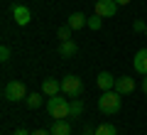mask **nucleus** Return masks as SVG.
<instances>
[{"instance_id":"nucleus-19","label":"nucleus","mask_w":147,"mask_h":135,"mask_svg":"<svg viewBox=\"0 0 147 135\" xmlns=\"http://www.w3.org/2000/svg\"><path fill=\"white\" fill-rule=\"evenodd\" d=\"M7 59H10V47H7V44H3V47H0V62L5 64Z\"/></svg>"},{"instance_id":"nucleus-7","label":"nucleus","mask_w":147,"mask_h":135,"mask_svg":"<svg viewBox=\"0 0 147 135\" xmlns=\"http://www.w3.org/2000/svg\"><path fill=\"white\" fill-rule=\"evenodd\" d=\"M115 91L120 96L132 94V91H135V79H132V76H118L115 79Z\"/></svg>"},{"instance_id":"nucleus-9","label":"nucleus","mask_w":147,"mask_h":135,"mask_svg":"<svg viewBox=\"0 0 147 135\" xmlns=\"http://www.w3.org/2000/svg\"><path fill=\"white\" fill-rule=\"evenodd\" d=\"M132 66L140 76H147V49H140V52L132 57Z\"/></svg>"},{"instance_id":"nucleus-15","label":"nucleus","mask_w":147,"mask_h":135,"mask_svg":"<svg viewBox=\"0 0 147 135\" xmlns=\"http://www.w3.org/2000/svg\"><path fill=\"white\" fill-rule=\"evenodd\" d=\"M44 101V94H27V106H30L32 111H37L39 106H42Z\"/></svg>"},{"instance_id":"nucleus-13","label":"nucleus","mask_w":147,"mask_h":135,"mask_svg":"<svg viewBox=\"0 0 147 135\" xmlns=\"http://www.w3.org/2000/svg\"><path fill=\"white\" fill-rule=\"evenodd\" d=\"M71 30H81V27H86L88 25V17L84 15V12H71L69 15V22H66Z\"/></svg>"},{"instance_id":"nucleus-5","label":"nucleus","mask_w":147,"mask_h":135,"mask_svg":"<svg viewBox=\"0 0 147 135\" xmlns=\"http://www.w3.org/2000/svg\"><path fill=\"white\" fill-rule=\"evenodd\" d=\"M118 3L115 0H96V15H100V17H113L118 12Z\"/></svg>"},{"instance_id":"nucleus-1","label":"nucleus","mask_w":147,"mask_h":135,"mask_svg":"<svg viewBox=\"0 0 147 135\" xmlns=\"http://www.w3.org/2000/svg\"><path fill=\"white\" fill-rule=\"evenodd\" d=\"M47 111L54 120H61V118H71V101L69 96H52L47 98Z\"/></svg>"},{"instance_id":"nucleus-24","label":"nucleus","mask_w":147,"mask_h":135,"mask_svg":"<svg viewBox=\"0 0 147 135\" xmlns=\"http://www.w3.org/2000/svg\"><path fill=\"white\" fill-rule=\"evenodd\" d=\"M142 91H145V94H147V79H145V81H142Z\"/></svg>"},{"instance_id":"nucleus-23","label":"nucleus","mask_w":147,"mask_h":135,"mask_svg":"<svg viewBox=\"0 0 147 135\" xmlns=\"http://www.w3.org/2000/svg\"><path fill=\"white\" fill-rule=\"evenodd\" d=\"M118 5H127V3H130V0H115Z\"/></svg>"},{"instance_id":"nucleus-3","label":"nucleus","mask_w":147,"mask_h":135,"mask_svg":"<svg viewBox=\"0 0 147 135\" xmlns=\"http://www.w3.org/2000/svg\"><path fill=\"white\" fill-rule=\"evenodd\" d=\"M3 98L12 101V103H20V101H27V88L22 81H7L5 88H3Z\"/></svg>"},{"instance_id":"nucleus-18","label":"nucleus","mask_w":147,"mask_h":135,"mask_svg":"<svg viewBox=\"0 0 147 135\" xmlns=\"http://www.w3.org/2000/svg\"><path fill=\"white\" fill-rule=\"evenodd\" d=\"M86 27H91V30H100V27H103V17H100V15L88 17V25H86Z\"/></svg>"},{"instance_id":"nucleus-2","label":"nucleus","mask_w":147,"mask_h":135,"mask_svg":"<svg viewBox=\"0 0 147 135\" xmlns=\"http://www.w3.org/2000/svg\"><path fill=\"white\" fill-rule=\"evenodd\" d=\"M120 106H123V98H120V94H118L115 88L113 91H103L100 98H98V111L103 115H115L120 111Z\"/></svg>"},{"instance_id":"nucleus-8","label":"nucleus","mask_w":147,"mask_h":135,"mask_svg":"<svg viewBox=\"0 0 147 135\" xmlns=\"http://www.w3.org/2000/svg\"><path fill=\"white\" fill-rule=\"evenodd\" d=\"M42 94L47 96V98L59 96V94H61V81H57V79H44V81H42Z\"/></svg>"},{"instance_id":"nucleus-6","label":"nucleus","mask_w":147,"mask_h":135,"mask_svg":"<svg viewBox=\"0 0 147 135\" xmlns=\"http://www.w3.org/2000/svg\"><path fill=\"white\" fill-rule=\"evenodd\" d=\"M12 17H15V22L20 27H25V25H30V20H32V10L27 5H12Z\"/></svg>"},{"instance_id":"nucleus-20","label":"nucleus","mask_w":147,"mask_h":135,"mask_svg":"<svg viewBox=\"0 0 147 135\" xmlns=\"http://www.w3.org/2000/svg\"><path fill=\"white\" fill-rule=\"evenodd\" d=\"M132 30H135V32H145V30H147L145 20H135V22H132Z\"/></svg>"},{"instance_id":"nucleus-21","label":"nucleus","mask_w":147,"mask_h":135,"mask_svg":"<svg viewBox=\"0 0 147 135\" xmlns=\"http://www.w3.org/2000/svg\"><path fill=\"white\" fill-rule=\"evenodd\" d=\"M32 135H52V130H44V128H39V130H34Z\"/></svg>"},{"instance_id":"nucleus-12","label":"nucleus","mask_w":147,"mask_h":135,"mask_svg":"<svg viewBox=\"0 0 147 135\" xmlns=\"http://www.w3.org/2000/svg\"><path fill=\"white\" fill-rule=\"evenodd\" d=\"M49 130H52V135H71V123H69V118L54 120V125Z\"/></svg>"},{"instance_id":"nucleus-25","label":"nucleus","mask_w":147,"mask_h":135,"mask_svg":"<svg viewBox=\"0 0 147 135\" xmlns=\"http://www.w3.org/2000/svg\"><path fill=\"white\" fill-rule=\"evenodd\" d=\"M145 35H147V30H145Z\"/></svg>"},{"instance_id":"nucleus-22","label":"nucleus","mask_w":147,"mask_h":135,"mask_svg":"<svg viewBox=\"0 0 147 135\" xmlns=\"http://www.w3.org/2000/svg\"><path fill=\"white\" fill-rule=\"evenodd\" d=\"M15 135H32V133H27L25 128H17V130H15Z\"/></svg>"},{"instance_id":"nucleus-11","label":"nucleus","mask_w":147,"mask_h":135,"mask_svg":"<svg viewBox=\"0 0 147 135\" xmlns=\"http://www.w3.org/2000/svg\"><path fill=\"white\" fill-rule=\"evenodd\" d=\"M76 52H79V44H76L74 39H66V42H61V44H59V57H64V59L74 57Z\"/></svg>"},{"instance_id":"nucleus-17","label":"nucleus","mask_w":147,"mask_h":135,"mask_svg":"<svg viewBox=\"0 0 147 135\" xmlns=\"http://www.w3.org/2000/svg\"><path fill=\"white\" fill-rule=\"evenodd\" d=\"M57 37H59V39H61V42H66V39H71V27H69V25H64V27H59V30H57Z\"/></svg>"},{"instance_id":"nucleus-16","label":"nucleus","mask_w":147,"mask_h":135,"mask_svg":"<svg viewBox=\"0 0 147 135\" xmlns=\"http://www.w3.org/2000/svg\"><path fill=\"white\" fill-rule=\"evenodd\" d=\"M81 113H84V103H81L79 98H74L71 101V118H79Z\"/></svg>"},{"instance_id":"nucleus-4","label":"nucleus","mask_w":147,"mask_h":135,"mask_svg":"<svg viewBox=\"0 0 147 135\" xmlns=\"http://www.w3.org/2000/svg\"><path fill=\"white\" fill-rule=\"evenodd\" d=\"M81 91H84V83H81V79L76 76V74H66V76L61 79V94L69 96V98H79Z\"/></svg>"},{"instance_id":"nucleus-14","label":"nucleus","mask_w":147,"mask_h":135,"mask_svg":"<svg viewBox=\"0 0 147 135\" xmlns=\"http://www.w3.org/2000/svg\"><path fill=\"white\" fill-rule=\"evenodd\" d=\"M93 135H118V130H115L113 123H100L98 128L93 130Z\"/></svg>"},{"instance_id":"nucleus-10","label":"nucleus","mask_w":147,"mask_h":135,"mask_svg":"<svg viewBox=\"0 0 147 135\" xmlns=\"http://www.w3.org/2000/svg\"><path fill=\"white\" fill-rule=\"evenodd\" d=\"M96 83H98L100 91H113V88H115V79H113V74H108V71H100L98 76H96Z\"/></svg>"}]
</instances>
